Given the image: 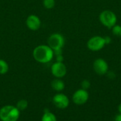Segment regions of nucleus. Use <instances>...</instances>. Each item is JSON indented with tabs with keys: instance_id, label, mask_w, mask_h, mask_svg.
Listing matches in <instances>:
<instances>
[{
	"instance_id": "obj_14",
	"label": "nucleus",
	"mask_w": 121,
	"mask_h": 121,
	"mask_svg": "<svg viewBox=\"0 0 121 121\" xmlns=\"http://www.w3.org/2000/svg\"><path fill=\"white\" fill-rule=\"evenodd\" d=\"M28 103L26 100L25 99H22L20 100L17 102L16 103V108L21 111H24L25 109H26L28 108Z\"/></svg>"
},
{
	"instance_id": "obj_5",
	"label": "nucleus",
	"mask_w": 121,
	"mask_h": 121,
	"mask_svg": "<svg viewBox=\"0 0 121 121\" xmlns=\"http://www.w3.org/2000/svg\"><path fill=\"white\" fill-rule=\"evenodd\" d=\"M106 45L104 37L95 36L91 37L87 42V48L92 51H98L101 50Z\"/></svg>"
},
{
	"instance_id": "obj_15",
	"label": "nucleus",
	"mask_w": 121,
	"mask_h": 121,
	"mask_svg": "<svg viewBox=\"0 0 121 121\" xmlns=\"http://www.w3.org/2000/svg\"><path fill=\"white\" fill-rule=\"evenodd\" d=\"M43 6L45 9H51L55 7V0H43Z\"/></svg>"
},
{
	"instance_id": "obj_17",
	"label": "nucleus",
	"mask_w": 121,
	"mask_h": 121,
	"mask_svg": "<svg viewBox=\"0 0 121 121\" xmlns=\"http://www.w3.org/2000/svg\"><path fill=\"white\" fill-rule=\"evenodd\" d=\"M81 86H82V88H83L84 90H87L90 88L91 83L89 80H84L81 83Z\"/></svg>"
},
{
	"instance_id": "obj_1",
	"label": "nucleus",
	"mask_w": 121,
	"mask_h": 121,
	"mask_svg": "<svg viewBox=\"0 0 121 121\" xmlns=\"http://www.w3.org/2000/svg\"><path fill=\"white\" fill-rule=\"evenodd\" d=\"M34 59L40 63H47L51 61L54 56L53 50L48 45H39L33 51Z\"/></svg>"
},
{
	"instance_id": "obj_13",
	"label": "nucleus",
	"mask_w": 121,
	"mask_h": 121,
	"mask_svg": "<svg viewBox=\"0 0 121 121\" xmlns=\"http://www.w3.org/2000/svg\"><path fill=\"white\" fill-rule=\"evenodd\" d=\"M9 67L7 62L3 59H0V75H4L9 71Z\"/></svg>"
},
{
	"instance_id": "obj_11",
	"label": "nucleus",
	"mask_w": 121,
	"mask_h": 121,
	"mask_svg": "<svg viewBox=\"0 0 121 121\" xmlns=\"http://www.w3.org/2000/svg\"><path fill=\"white\" fill-rule=\"evenodd\" d=\"M51 87L53 90L56 91H62L65 89V85L63 81H62L60 78H55L51 82Z\"/></svg>"
},
{
	"instance_id": "obj_4",
	"label": "nucleus",
	"mask_w": 121,
	"mask_h": 121,
	"mask_svg": "<svg viewBox=\"0 0 121 121\" xmlns=\"http://www.w3.org/2000/svg\"><path fill=\"white\" fill-rule=\"evenodd\" d=\"M101 23L106 27L111 29L116 24L117 16L114 12L111 10H104L99 15Z\"/></svg>"
},
{
	"instance_id": "obj_10",
	"label": "nucleus",
	"mask_w": 121,
	"mask_h": 121,
	"mask_svg": "<svg viewBox=\"0 0 121 121\" xmlns=\"http://www.w3.org/2000/svg\"><path fill=\"white\" fill-rule=\"evenodd\" d=\"M26 24L27 27L31 31H37L40 28L41 21L40 18L34 14L28 16L26 19Z\"/></svg>"
},
{
	"instance_id": "obj_12",
	"label": "nucleus",
	"mask_w": 121,
	"mask_h": 121,
	"mask_svg": "<svg viewBox=\"0 0 121 121\" xmlns=\"http://www.w3.org/2000/svg\"><path fill=\"white\" fill-rule=\"evenodd\" d=\"M41 121H57V118L51 112H45L42 116Z\"/></svg>"
},
{
	"instance_id": "obj_7",
	"label": "nucleus",
	"mask_w": 121,
	"mask_h": 121,
	"mask_svg": "<svg viewBox=\"0 0 121 121\" xmlns=\"http://www.w3.org/2000/svg\"><path fill=\"white\" fill-rule=\"evenodd\" d=\"M93 68L96 74L103 76L107 73L108 71V65L107 62L103 58H97L93 63Z\"/></svg>"
},
{
	"instance_id": "obj_8",
	"label": "nucleus",
	"mask_w": 121,
	"mask_h": 121,
	"mask_svg": "<svg viewBox=\"0 0 121 121\" xmlns=\"http://www.w3.org/2000/svg\"><path fill=\"white\" fill-rule=\"evenodd\" d=\"M51 73L55 78H63L67 74V67L63 62L56 61L51 66Z\"/></svg>"
},
{
	"instance_id": "obj_16",
	"label": "nucleus",
	"mask_w": 121,
	"mask_h": 121,
	"mask_svg": "<svg viewBox=\"0 0 121 121\" xmlns=\"http://www.w3.org/2000/svg\"><path fill=\"white\" fill-rule=\"evenodd\" d=\"M112 33L113 35L121 37V26L116 24L112 27Z\"/></svg>"
},
{
	"instance_id": "obj_19",
	"label": "nucleus",
	"mask_w": 121,
	"mask_h": 121,
	"mask_svg": "<svg viewBox=\"0 0 121 121\" xmlns=\"http://www.w3.org/2000/svg\"><path fill=\"white\" fill-rule=\"evenodd\" d=\"M57 56V61L59 62H63V56L62 54H58Z\"/></svg>"
},
{
	"instance_id": "obj_20",
	"label": "nucleus",
	"mask_w": 121,
	"mask_h": 121,
	"mask_svg": "<svg viewBox=\"0 0 121 121\" xmlns=\"http://www.w3.org/2000/svg\"><path fill=\"white\" fill-rule=\"evenodd\" d=\"M114 121H121V114L119 113L118 115H117L116 117H115V120Z\"/></svg>"
},
{
	"instance_id": "obj_18",
	"label": "nucleus",
	"mask_w": 121,
	"mask_h": 121,
	"mask_svg": "<svg viewBox=\"0 0 121 121\" xmlns=\"http://www.w3.org/2000/svg\"><path fill=\"white\" fill-rule=\"evenodd\" d=\"M104 40H105L106 44H109L111 42V37H110V36H106L104 37Z\"/></svg>"
},
{
	"instance_id": "obj_21",
	"label": "nucleus",
	"mask_w": 121,
	"mask_h": 121,
	"mask_svg": "<svg viewBox=\"0 0 121 121\" xmlns=\"http://www.w3.org/2000/svg\"><path fill=\"white\" fill-rule=\"evenodd\" d=\"M118 111H119V113H120L121 114V103L120 104V105H119V106H118Z\"/></svg>"
},
{
	"instance_id": "obj_6",
	"label": "nucleus",
	"mask_w": 121,
	"mask_h": 121,
	"mask_svg": "<svg viewBox=\"0 0 121 121\" xmlns=\"http://www.w3.org/2000/svg\"><path fill=\"white\" fill-rule=\"evenodd\" d=\"M89 98V93L87 90H84L83 88L79 89L76 91L72 96V101L76 105H84L86 103Z\"/></svg>"
},
{
	"instance_id": "obj_2",
	"label": "nucleus",
	"mask_w": 121,
	"mask_h": 121,
	"mask_svg": "<svg viewBox=\"0 0 121 121\" xmlns=\"http://www.w3.org/2000/svg\"><path fill=\"white\" fill-rule=\"evenodd\" d=\"M20 116V111L16 106L7 105L0 109V119L2 121H17Z\"/></svg>"
},
{
	"instance_id": "obj_3",
	"label": "nucleus",
	"mask_w": 121,
	"mask_h": 121,
	"mask_svg": "<svg viewBox=\"0 0 121 121\" xmlns=\"http://www.w3.org/2000/svg\"><path fill=\"white\" fill-rule=\"evenodd\" d=\"M64 36L58 33L51 34L48 39V45L53 50L54 54H62V48L65 46Z\"/></svg>"
},
{
	"instance_id": "obj_9",
	"label": "nucleus",
	"mask_w": 121,
	"mask_h": 121,
	"mask_svg": "<svg viewBox=\"0 0 121 121\" xmlns=\"http://www.w3.org/2000/svg\"><path fill=\"white\" fill-rule=\"evenodd\" d=\"M54 105L60 109H65L69 106V100L68 97L63 93H57L52 98Z\"/></svg>"
}]
</instances>
